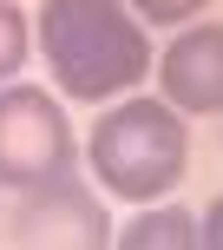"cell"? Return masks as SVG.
<instances>
[{"label": "cell", "mask_w": 223, "mask_h": 250, "mask_svg": "<svg viewBox=\"0 0 223 250\" xmlns=\"http://www.w3.org/2000/svg\"><path fill=\"white\" fill-rule=\"evenodd\" d=\"M164 105L177 112H223V26H184L158 60Z\"/></svg>", "instance_id": "5"}, {"label": "cell", "mask_w": 223, "mask_h": 250, "mask_svg": "<svg viewBox=\"0 0 223 250\" xmlns=\"http://www.w3.org/2000/svg\"><path fill=\"white\" fill-rule=\"evenodd\" d=\"M138 7V20H151V26H177V20H197L210 0H131Z\"/></svg>", "instance_id": "8"}, {"label": "cell", "mask_w": 223, "mask_h": 250, "mask_svg": "<svg viewBox=\"0 0 223 250\" xmlns=\"http://www.w3.org/2000/svg\"><path fill=\"white\" fill-rule=\"evenodd\" d=\"M197 250H223V198L204 211V224H197Z\"/></svg>", "instance_id": "9"}, {"label": "cell", "mask_w": 223, "mask_h": 250, "mask_svg": "<svg viewBox=\"0 0 223 250\" xmlns=\"http://www.w3.org/2000/svg\"><path fill=\"white\" fill-rule=\"evenodd\" d=\"M26 53H33V33H26L20 0H0V86L26 66Z\"/></svg>", "instance_id": "7"}, {"label": "cell", "mask_w": 223, "mask_h": 250, "mask_svg": "<svg viewBox=\"0 0 223 250\" xmlns=\"http://www.w3.org/2000/svg\"><path fill=\"white\" fill-rule=\"evenodd\" d=\"M118 244L125 250H164V244L197 250V217H190V211H138L131 224L118 230Z\"/></svg>", "instance_id": "6"}, {"label": "cell", "mask_w": 223, "mask_h": 250, "mask_svg": "<svg viewBox=\"0 0 223 250\" xmlns=\"http://www.w3.org/2000/svg\"><path fill=\"white\" fill-rule=\"evenodd\" d=\"M39 53L66 99H118L151 73V40L125 0H46L39 7Z\"/></svg>", "instance_id": "1"}, {"label": "cell", "mask_w": 223, "mask_h": 250, "mask_svg": "<svg viewBox=\"0 0 223 250\" xmlns=\"http://www.w3.org/2000/svg\"><path fill=\"white\" fill-rule=\"evenodd\" d=\"M92 178L125 204H151L164 191L184 185V165H190V132L177 119V105L164 99H125L92 125Z\"/></svg>", "instance_id": "2"}, {"label": "cell", "mask_w": 223, "mask_h": 250, "mask_svg": "<svg viewBox=\"0 0 223 250\" xmlns=\"http://www.w3.org/2000/svg\"><path fill=\"white\" fill-rule=\"evenodd\" d=\"M73 158H79L73 125L46 92L0 86V185L26 191V185H46V178H66Z\"/></svg>", "instance_id": "3"}, {"label": "cell", "mask_w": 223, "mask_h": 250, "mask_svg": "<svg viewBox=\"0 0 223 250\" xmlns=\"http://www.w3.org/2000/svg\"><path fill=\"white\" fill-rule=\"evenodd\" d=\"M7 230H13V244H79V250H105L112 244L105 204L73 171L46 178V185H26L20 204H13V217H7Z\"/></svg>", "instance_id": "4"}]
</instances>
